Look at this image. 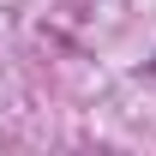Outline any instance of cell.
<instances>
[{
	"mask_svg": "<svg viewBox=\"0 0 156 156\" xmlns=\"http://www.w3.org/2000/svg\"><path fill=\"white\" fill-rule=\"evenodd\" d=\"M144 72H150V78H156V60H144Z\"/></svg>",
	"mask_w": 156,
	"mask_h": 156,
	"instance_id": "cell-1",
	"label": "cell"
}]
</instances>
